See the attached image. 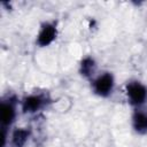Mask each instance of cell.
Segmentation results:
<instances>
[{
	"mask_svg": "<svg viewBox=\"0 0 147 147\" xmlns=\"http://www.w3.org/2000/svg\"><path fill=\"white\" fill-rule=\"evenodd\" d=\"M21 100L15 94H7L0 102V126L10 130L17 117V108Z\"/></svg>",
	"mask_w": 147,
	"mask_h": 147,
	"instance_id": "obj_1",
	"label": "cell"
},
{
	"mask_svg": "<svg viewBox=\"0 0 147 147\" xmlns=\"http://www.w3.org/2000/svg\"><path fill=\"white\" fill-rule=\"evenodd\" d=\"M51 103V98L45 92H33L23 96L20 101V107L23 114L34 115L45 109Z\"/></svg>",
	"mask_w": 147,
	"mask_h": 147,
	"instance_id": "obj_2",
	"label": "cell"
},
{
	"mask_svg": "<svg viewBox=\"0 0 147 147\" xmlns=\"http://www.w3.org/2000/svg\"><path fill=\"white\" fill-rule=\"evenodd\" d=\"M124 92L127 102L136 109L144 106L145 102L147 101V86L140 80L137 79L129 80L125 84Z\"/></svg>",
	"mask_w": 147,
	"mask_h": 147,
	"instance_id": "obj_3",
	"label": "cell"
},
{
	"mask_svg": "<svg viewBox=\"0 0 147 147\" xmlns=\"http://www.w3.org/2000/svg\"><path fill=\"white\" fill-rule=\"evenodd\" d=\"M92 92L100 98H108L113 94L115 88V77L109 71H103L96 75L91 80Z\"/></svg>",
	"mask_w": 147,
	"mask_h": 147,
	"instance_id": "obj_4",
	"label": "cell"
},
{
	"mask_svg": "<svg viewBox=\"0 0 147 147\" xmlns=\"http://www.w3.org/2000/svg\"><path fill=\"white\" fill-rule=\"evenodd\" d=\"M57 25L54 21H46L41 23L36 36V45L38 47H48L57 38Z\"/></svg>",
	"mask_w": 147,
	"mask_h": 147,
	"instance_id": "obj_5",
	"label": "cell"
},
{
	"mask_svg": "<svg viewBox=\"0 0 147 147\" xmlns=\"http://www.w3.org/2000/svg\"><path fill=\"white\" fill-rule=\"evenodd\" d=\"M32 131L30 127H15L9 134L8 147H25L31 138Z\"/></svg>",
	"mask_w": 147,
	"mask_h": 147,
	"instance_id": "obj_6",
	"label": "cell"
},
{
	"mask_svg": "<svg viewBox=\"0 0 147 147\" xmlns=\"http://www.w3.org/2000/svg\"><path fill=\"white\" fill-rule=\"evenodd\" d=\"M96 70H98V64L96 61L93 56H85L80 60L79 62V75L85 78L92 80L96 76Z\"/></svg>",
	"mask_w": 147,
	"mask_h": 147,
	"instance_id": "obj_7",
	"label": "cell"
},
{
	"mask_svg": "<svg viewBox=\"0 0 147 147\" xmlns=\"http://www.w3.org/2000/svg\"><path fill=\"white\" fill-rule=\"evenodd\" d=\"M132 129L137 134L145 136L147 134V113L140 108L134 109L131 117Z\"/></svg>",
	"mask_w": 147,
	"mask_h": 147,
	"instance_id": "obj_8",
	"label": "cell"
}]
</instances>
